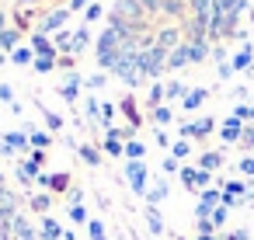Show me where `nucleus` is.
<instances>
[{"label":"nucleus","mask_w":254,"mask_h":240,"mask_svg":"<svg viewBox=\"0 0 254 240\" xmlns=\"http://www.w3.org/2000/svg\"><path fill=\"white\" fill-rule=\"evenodd\" d=\"M188 150H191V146H188V143H185V139H181V143H174V146H171V153H174V160H181V157H188Z\"/></svg>","instance_id":"obj_14"},{"label":"nucleus","mask_w":254,"mask_h":240,"mask_svg":"<svg viewBox=\"0 0 254 240\" xmlns=\"http://www.w3.org/2000/svg\"><path fill=\"white\" fill-rule=\"evenodd\" d=\"M240 174L254 178V157H244V160H240Z\"/></svg>","instance_id":"obj_16"},{"label":"nucleus","mask_w":254,"mask_h":240,"mask_svg":"<svg viewBox=\"0 0 254 240\" xmlns=\"http://www.w3.org/2000/svg\"><path fill=\"white\" fill-rule=\"evenodd\" d=\"M219 164H223V153H212V150H209V153H202V157H198V167H202V171H209V174H212Z\"/></svg>","instance_id":"obj_4"},{"label":"nucleus","mask_w":254,"mask_h":240,"mask_svg":"<svg viewBox=\"0 0 254 240\" xmlns=\"http://www.w3.org/2000/svg\"><path fill=\"white\" fill-rule=\"evenodd\" d=\"M80 157H84L87 164H101V153H98L91 143H84V146H80Z\"/></svg>","instance_id":"obj_9"},{"label":"nucleus","mask_w":254,"mask_h":240,"mask_svg":"<svg viewBox=\"0 0 254 240\" xmlns=\"http://www.w3.org/2000/svg\"><path fill=\"white\" fill-rule=\"evenodd\" d=\"M70 219L73 223H87V209L84 205H70Z\"/></svg>","instance_id":"obj_13"},{"label":"nucleus","mask_w":254,"mask_h":240,"mask_svg":"<svg viewBox=\"0 0 254 240\" xmlns=\"http://www.w3.org/2000/svg\"><path fill=\"white\" fill-rule=\"evenodd\" d=\"M164 198H167V184H164V181L146 191V202H150V205H157V202H164Z\"/></svg>","instance_id":"obj_7"},{"label":"nucleus","mask_w":254,"mask_h":240,"mask_svg":"<svg viewBox=\"0 0 254 240\" xmlns=\"http://www.w3.org/2000/svg\"><path fill=\"white\" fill-rule=\"evenodd\" d=\"M105 150H108L112 157H119V153H126V146H122V139H115V136H108V139H105Z\"/></svg>","instance_id":"obj_10"},{"label":"nucleus","mask_w":254,"mask_h":240,"mask_svg":"<svg viewBox=\"0 0 254 240\" xmlns=\"http://www.w3.org/2000/svg\"><path fill=\"white\" fill-rule=\"evenodd\" d=\"M46 122H49V129H53V132L63 125V119H60V115H46Z\"/></svg>","instance_id":"obj_18"},{"label":"nucleus","mask_w":254,"mask_h":240,"mask_svg":"<svg viewBox=\"0 0 254 240\" xmlns=\"http://www.w3.org/2000/svg\"><path fill=\"white\" fill-rule=\"evenodd\" d=\"M126 174H129V188H132L136 195H146V164H143V160H129Z\"/></svg>","instance_id":"obj_1"},{"label":"nucleus","mask_w":254,"mask_h":240,"mask_svg":"<svg viewBox=\"0 0 254 240\" xmlns=\"http://www.w3.org/2000/svg\"><path fill=\"white\" fill-rule=\"evenodd\" d=\"M32 209H35V212H46V209H49V195H35V198H32Z\"/></svg>","instance_id":"obj_15"},{"label":"nucleus","mask_w":254,"mask_h":240,"mask_svg":"<svg viewBox=\"0 0 254 240\" xmlns=\"http://www.w3.org/2000/svg\"><path fill=\"white\" fill-rule=\"evenodd\" d=\"M153 119H157V122H171V108H157Z\"/></svg>","instance_id":"obj_17"},{"label":"nucleus","mask_w":254,"mask_h":240,"mask_svg":"<svg viewBox=\"0 0 254 240\" xmlns=\"http://www.w3.org/2000/svg\"><path fill=\"white\" fill-rule=\"evenodd\" d=\"M60 237H63V230H60V223L46 216V219H42V226H39V240H60Z\"/></svg>","instance_id":"obj_3"},{"label":"nucleus","mask_w":254,"mask_h":240,"mask_svg":"<svg viewBox=\"0 0 254 240\" xmlns=\"http://www.w3.org/2000/svg\"><path fill=\"white\" fill-rule=\"evenodd\" d=\"M205 98H209V91H202V87H198V91H188V94H185V108H188V112H191V108H202Z\"/></svg>","instance_id":"obj_5"},{"label":"nucleus","mask_w":254,"mask_h":240,"mask_svg":"<svg viewBox=\"0 0 254 240\" xmlns=\"http://www.w3.org/2000/svg\"><path fill=\"white\" fill-rule=\"evenodd\" d=\"M146 223H150V230H153V233H164V223H160V212H157L153 205L146 209Z\"/></svg>","instance_id":"obj_8"},{"label":"nucleus","mask_w":254,"mask_h":240,"mask_svg":"<svg viewBox=\"0 0 254 240\" xmlns=\"http://www.w3.org/2000/svg\"><path fill=\"white\" fill-rule=\"evenodd\" d=\"M87 230H91V240H108V237H105V226H101L98 219H91V223H87Z\"/></svg>","instance_id":"obj_12"},{"label":"nucleus","mask_w":254,"mask_h":240,"mask_svg":"<svg viewBox=\"0 0 254 240\" xmlns=\"http://www.w3.org/2000/svg\"><path fill=\"white\" fill-rule=\"evenodd\" d=\"M14 60H18V63H28V60H32V53H28V49H21V53H14Z\"/></svg>","instance_id":"obj_19"},{"label":"nucleus","mask_w":254,"mask_h":240,"mask_svg":"<svg viewBox=\"0 0 254 240\" xmlns=\"http://www.w3.org/2000/svg\"><path fill=\"white\" fill-rule=\"evenodd\" d=\"M212 181V174L209 171H202V167H181V184L191 191V188H205Z\"/></svg>","instance_id":"obj_2"},{"label":"nucleus","mask_w":254,"mask_h":240,"mask_svg":"<svg viewBox=\"0 0 254 240\" xmlns=\"http://www.w3.org/2000/svg\"><path fill=\"white\" fill-rule=\"evenodd\" d=\"M66 184H70V178H66V174H56V178H49V188H53V191H66Z\"/></svg>","instance_id":"obj_11"},{"label":"nucleus","mask_w":254,"mask_h":240,"mask_svg":"<svg viewBox=\"0 0 254 240\" xmlns=\"http://www.w3.org/2000/svg\"><path fill=\"white\" fill-rule=\"evenodd\" d=\"M126 157H129V160H143V157H146V146H143L139 139H129V143H126Z\"/></svg>","instance_id":"obj_6"}]
</instances>
